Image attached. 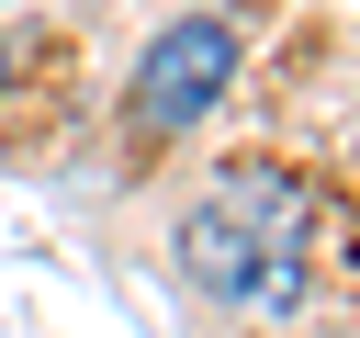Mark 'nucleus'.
<instances>
[{
  "mask_svg": "<svg viewBox=\"0 0 360 338\" xmlns=\"http://www.w3.org/2000/svg\"><path fill=\"white\" fill-rule=\"evenodd\" d=\"M0 101H11V45H0Z\"/></svg>",
  "mask_w": 360,
  "mask_h": 338,
  "instance_id": "7ed1b4c3",
  "label": "nucleus"
},
{
  "mask_svg": "<svg viewBox=\"0 0 360 338\" xmlns=\"http://www.w3.org/2000/svg\"><path fill=\"white\" fill-rule=\"evenodd\" d=\"M225 79H236V23H225V11H191V23H169V34H146L135 90H124V124H135L146 146H169V135H191V124L225 101Z\"/></svg>",
  "mask_w": 360,
  "mask_h": 338,
  "instance_id": "f03ea898",
  "label": "nucleus"
},
{
  "mask_svg": "<svg viewBox=\"0 0 360 338\" xmlns=\"http://www.w3.org/2000/svg\"><path fill=\"white\" fill-rule=\"evenodd\" d=\"M180 270L236 315H292L315 293V180L281 158H225L180 214Z\"/></svg>",
  "mask_w": 360,
  "mask_h": 338,
  "instance_id": "f257e3e1",
  "label": "nucleus"
}]
</instances>
